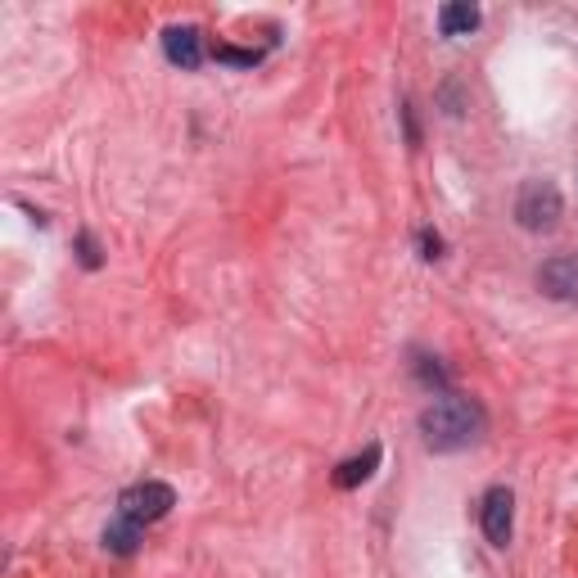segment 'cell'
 <instances>
[{
  "instance_id": "6da1fadb",
  "label": "cell",
  "mask_w": 578,
  "mask_h": 578,
  "mask_svg": "<svg viewBox=\"0 0 578 578\" xmlns=\"http://www.w3.org/2000/svg\"><path fill=\"white\" fill-rule=\"evenodd\" d=\"M483 434V411L470 398H456V393H443L430 407L420 411V439L430 452H456L470 447Z\"/></svg>"
},
{
  "instance_id": "7a4b0ae2",
  "label": "cell",
  "mask_w": 578,
  "mask_h": 578,
  "mask_svg": "<svg viewBox=\"0 0 578 578\" xmlns=\"http://www.w3.org/2000/svg\"><path fill=\"white\" fill-rule=\"evenodd\" d=\"M172 506H176V493L159 479H145V483H136V489H127L123 497H118V515H127V520H136L140 529L163 520Z\"/></svg>"
},
{
  "instance_id": "3957f363",
  "label": "cell",
  "mask_w": 578,
  "mask_h": 578,
  "mask_svg": "<svg viewBox=\"0 0 578 578\" xmlns=\"http://www.w3.org/2000/svg\"><path fill=\"white\" fill-rule=\"evenodd\" d=\"M515 218H520L525 231H552L561 222V190L552 181H529L515 199Z\"/></svg>"
},
{
  "instance_id": "277c9868",
  "label": "cell",
  "mask_w": 578,
  "mask_h": 578,
  "mask_svg": "<svg viewBox=\"0 0 578 578\" xmlns=\"http://www.w3.org/2000/svg\"><path fill=\"white\" fill-rule=\"evenodd\" d=\"M511 529H515V497H511V489H489V497H483V533H489L493 546H506Z\"/></svg>"
},
{
  "instance_id": "5b68a950",
  "label": "cell",
  "mask_w": 578,
  "mask_h": 578,
  "mask_svg": "<svg viewBox=\"0 0 578 578\" xmlns=\"http://www.w3.org/2000/svg\"><path fill=\"white\" fill-rule=\"evenodd\" d=\"M538 290H542L546 298L578 303V258H552V262H542Z\"/></svg>"
},
{
  "instance_id": "8992f818",
  "label": "cell",
  "mask_w": 578,
  "mask_h": 578,
  "mask_svg": "<svg viewBox=\"0 0 578 578\" xmlns=\"http://www.w3.org/2000/svg\"><path fill=\"white\" fill-rule=\"evenodd\" d=\"M163 50H168L172 64H181V69H199L204 64L199 27H168V33H163Z\"/></svg>"
},
{
  "instance_id": "52a82bcc",
  "label": "cell",
  "mask_w": 578,
  "mask_h": 578,
  "mask_svg": "<svg viewBox=\"0 0 578 578\" xmlns=\"http://www.w3.org/2000/svg\"><path fill=\"white\" fill-rule=\"evenodd\" d=\"M376 466H380V447L371 443L361 456H353V462H344L340 470H334V489H357V483H367L376 475Z\"/></svg>"
},
{
  "instance_id": "ba28073f",
  "label": "cell",
  "mask_w": 578,
  "mask_h": 578,
  "mask_svg": "<svg viewBox=\"0 0 578 578\" xmlns=\"http://www.w3.org/2000/svg\"><path fill=\"white\" fill-rule=\"evenodd\" d=\"M439 27H443V37H470L475 27H479V10L470 5V0L443 5V10H439Z\"/></svg>"
},
{
  "instance_id": "9c48e42d",
  "label": "cell",
  "mask_w": 578,
  "mask_h": 578,
  "mask_svg": "<svg viewBox=\"0 0 578 578\" xmlns=\"http://www.w3.org/2000/svg\"><path fill=\"white\" fill-rule=\"evenodd\" d=\"M104 546L113 556H132L136 546H140V525L127 520V515H118L113 525H104Z\"/></svg>"
},
{
  "instance_id": "30bf717a",
  "label": "cell",
  "mask_w": 578,
  "mask_h": 578,
  "mask_svg": "<svg viewBox=\"0 0 578 578\" xmlns=\"http://www.w3.org/2000/svg\"><path fill=\"white\" fill-rule=\"evenodd\" d=\"M218 59L222 64H258V50H235V46H218Z\"/></svg>"
},
{
  "instance_id": "8fae6325",
  "label": "cell",
  "mask_w": 578,
  "mask_h": 578,
  "mask_svg": "<svg viewBox=\"0 0 578 578\" xmlns=\"http://www.w3.org/2000/svg\"><path fill=\"white\" fill-rule=\"evenodd\" d=\"M420 249H425L420 258H430V262H434V258L443 254V239H439V235H430V231H425V235H420Z\"/></svg>"
},
{
  "instance_id": "7c38bea8",
  "label": "cell",
  "mask_w": 578,
  "mask_h": 578,
  "mask_svg": "<svg viewBox=\"0 0 578 578\" xmlns=\"http://www.w3.org/2000/svg\"><path fill=\"white\" fill-rule=\"evenodd\" d=\"M77 249H82V262H86V267H100V254H96V245H90V235L77 239Z\"/></svg>"
}]
</instances>
